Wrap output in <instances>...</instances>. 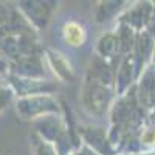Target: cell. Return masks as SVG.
<instances>
[{
    "instance_id": "cell-1",
    "label": "cell",
    "mask_w": 155,
    "mask_h": 155,
    "mask_svg": "<svg viewBox=\"0 0 155 155\" xmlns=\"http://www.w3.org/2000/svg\"><path fill=\"white\" fill-rule=\"evenodd\" d=\"M64 36H65V41L70 45H81L84 41V30L78 23L70 22L64 28Z\"/></svg>"
}]
</instances>
